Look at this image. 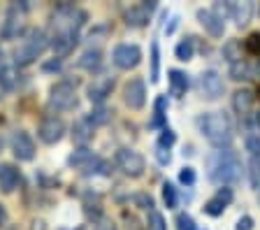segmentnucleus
<instances>
[{
  "mask_svg": "<svg viewBox=\"0 0 260 230\" xmlns=\"http://www.w3.org/2000/svg\"><path fill=\"white\" fill-rule=\"evenodd\" d=\"M198 128H200L202 135L218 149H228L235 137L233 123H230V119H228L223 112H207V114H202L200 119H198Z\"/></svg>",
  "mask_w": 260,
  "mask_h": 230,
  "instance_id": "f257e3e1",
  "label": "nucleus"
},
{
  "mask_svg": "<svg viewBox=\"0 0 260 230\" xmlns=\"http://www.w3.org/2000/svg\"><path fill=\"white\" fill-rule=\"evenodd\" d=\"M209 177L221 184H235L242 179V163H239L237 153L230 149H218L207 158Z\"/></svg>",
  "mask_w": 260,
  "mask_h": 230,
  "instance_id": "f03ea898",
  "label": "nucleus"
},
{
  "mask_svg": "<svg viewBox=\"0 0 260 230\" xmlns=\"http://www.w3.org/2000/svg\"><path fill=\"white\" fill-rule=\"evenodd\" d=\"M47 47H49V38H47V33H44V30H38V28L28 30L26 38H23V44L14 51L16 65H30L32 60L38 58V56L42 54Z\"/></svg>",
  "mask_w": 260,
  "mask_h": 230,
  "instance_id": "7ed1b4c3",
  "label": "nucleus"
},
{
  "mask_svg": "<svg viewBox=\"0 0 260 230\" xmlns=\"http://www.w3.org/2000/svg\"><path fill=\"white\" fill-rule=\"evenodd\" d=\"M86 14L81 10H75V7H60L58 12L51 19V26H54L56 35H77L79 26L84 23Z\"/></svg>",
  "mask_w": 260,
  "mask_h": 230,
  "instance_id": "20e7f679",
  "label": "nucleus"
},
{
  "mask_svg": "<svg viewBox=\"0 0 260 230\" xmlns=\"http://www.w3.org/2000/svg\"><path fill=\"white\" fill-rule=\"evenodd\" d=\"M77 105V88L72 82H58L51 86L49 93V107L56 112H68Z\"/></svg>",
  "mask_w": 260,
  "mask_h": 230,
  "instance_id": "39448f33",
  "label": "nucleus"
},
{
  "mask_svg": "<svg viewBox=\"0 0 260 230\" xmlns=\"http://www.w3.org/2000/svg\"><path fill=\"white\" fill-rule=\"evenodd\" d=\"M116 165H119L123 175L128 177H142L146 170V163H144V156L137 153L135 149H119L116 151Z\"/></svg>",
  "mask_w": 260,
  "mask_h": 230,
  "instance_id": "423d86ee",
  "label": "nucleus"
},
{
  "mask_svg": "<svg viewBox=\"0 0 260 230\" xmlns=\"http://www.w3.org/2000/svg\"><path fill=\"white\" fill-rule=\"evenodd\" d=\"M195 86H198V93L207 100H218L223 95V88H225L223 86L221 75H218L216 70H205L200 77H198Z\"/></svg>",
  "mask_w": 260,
  "mask_h": 230,
  "instance_id": "0eeeda50",
  "label": "nucleus"
},
{
  "mask_svg": "<svg viewBox=\"0 0 260 230\" xmlns=\"http://www.w3.org/2000/svg\"><path fill=\"white\" fill-rule=\"evenodd\" d=\"M112 60L119 70H133V68L140 65L142 49L137 47V44H119L112 54Z\"/></svg>",
  "mask_w": 260,
  "mask_h": 230,
  "instance_id": "6e6552de",
  "label": "nucleus"
},
{
  "mask_svg": "<svg viewBox=\"0 0 260 230\" xmlns=\"http://www.w3.org/2000/svg\"><path fill=\"white\" fill-rule=\"evenodd\" d=\"M38 135H40V140H42L44 144L60 142L63 135H65L63 119H58V116H49V119H44L42 123H40V128H38Z\"/></svg>",
  "mask_w": 260,
  "mask_h": 230,
  "instance_id": "1a4fd4ad",
  "label": "nucleus"
},
{
  "mask_svg": "<svg viewBox=\"0 0 260 230\" xmlns=\"http://www.w3.org/2000/svg\"><path fill=\"white\" fill-rule=\"evenodd\" d=\"M123 103L128 105L130 110H142L146 103V86L142 79H130L123 86Z\"/></svg>",
  "mask_w": 260,
  "mask_h": 230,
  "instance_id": "9d476101",
  "label": "nucleus"
},
{
  "mask_svg": "<svg viewBox=\"0 0 260 230\" xmlns=\"http://www.w3.org/2000/svg\"><path fill=\"white\" fill-rule=\"evenodd\" d=\"M12 151L19 160H32L35 158V142L26 130H14L12 135Z\"/></svg>",
  "mask_w": 260,
  "mask_h": 230,
  "instance_id": "9b49d317",
  "label": "nucleus"
},
{
  "mask_svg": "<svg viewBox=\"0 0 260 230\" xmlns=\"http://www.w3.org/2000/svg\"><path fill=\"white\" fill-rule=\"evenodd\" d=\"M198 21L211 38H223V33H225V23L214 10H198Z\"/></svg>",
  "mask_w": 260,
  "mask_h": 230,
  "instance_id": "f8f14e48",
  "label": "nucleus"
},
{
  "mask_svg": "<svg viewBox=\"0 0 260 230\" xmlns=\"http://www.w3.org/2000/svg\"><path fill=\"white\" fill-rule=\"evenodd\" d=\"M112 91H114V77H107V75L95 77L91 82V86H88V98H91V103H103Z\"/></svg>",
  "mask_w": 260,
  "mask_h": 230,
  "instance_id": "ddd939ff",
  "label": "nucleus"
},
{
  "mask_svg": "<svg viewBox=\"0 0 260 230\" xmlns=\"http://www.w3.org/2000/svg\"><path fill=\"white\" fill-rule=\"evenodd\" d=\"M151 12H153V3H140V5H133L130 10H125V23L128 26H146L149 19H151Z\"/></svg>",
  "mask_w": 260,
  "mask_h": 230,
  "instance_id": "4468645a",
  "label": "nucleus"
},
{
  "mask_svg": "<svg viewBox=\"0 0 260 230\" xmlns=\"http://www.w3.org/2000/svg\"><path fill=\"white\" fill-rule=\"evenodd\" d=\"M253 103H255V95L249 88H239V91L233 93V110L239 116H249L251 110H253Z\"/></svg>",
  "mask_w": 260,
  "mask_h": 230,
  "instance_id": "2eb2a0df",
  "label": "nucleus"
},
{
  "mask_svg": "<svg viewBox=\"0 0 260 230\" xmlns=\"http://www.w3.org/2000/svg\"><path fill=\"white\" fill-rule=\"evenodd\" d=\"M228 17H233L237 26H246L253 17V5L251 3H228Z\"/></svg>",
  "mask_w": 260,
  "mask_h": 230,
  "instance_id": "dca6fc26",
  "label": "nucleus"
},
{
  "mask_svg": "<svg viewBox=\"0 0 260 230\" xmlns=\"http://www.w3.org/2000/svg\"><path fill=\"white\" fill-rule=\"evenodd\" d=\"M93 135H95V126L91 123V119H88V116L75 121V126H72V137H75V142L86 144V142H91V140H93Z\"/></svg>",
  "mask_w": 260,
  "mask_h": 230,
  "instance_id": "f3484780",
  "label": "nucleus"
},
{
  "mask_svg": "<svg viewBox=\"0 0 260 230\" xmlns=\"http://www.w3.org/2000/svg\"><path fill=\"white\" fill-rule=\"evenodd\" d=\"M19 186V170L14 165H0V191L12 193Z\"/></svg>",
  "mask_w": 260,
  "mask_h": 230,
  "instance_id": "a211bd4d",
  "label": "nucleus"
},
{
  "mask_svg": "<svg viewBox=\"0 0 260 230\" xmlns=\"http://www.w3.org/2000/svg\"><path fill=\"white\" fill-rule=\"evenodd\" d=\"M186 91H188V75L181 70H170V93L174 98H181Z\"/></svg>",
  "mask_w": 260,
  "mask_h": 230,
  "instance_id": "6ab92c4d",
  "label": "nucleus"
},
{
  "mask_svg": "<svg viewBox=\"0 0 260 230\" xmlns=\"http://www.w3.org/2000/svg\"><path fill=\"white\" fill-rule=\"evenodd\" d=\"M230 77L237 82H251V79H255V68L246 60H239V63L230 65Z\"/></svg>",
  "mask_w": 260,
  "mask_h": 230,
  "instance_id": "aec40b11",
  "label": "nucleus"
},
{
  "mask_svg": "<svg viewBox=\"0 0 260 230\" xmlns=\"http://www.w3.org/2000/svg\"><path fill=\"white\" fill-rule=\"evenodd\" d=\"M75 44H77V35H54L51 47H54L56 56H68L75 49Z\"/></svg>",
  "mask_w": 260,
  "mask_h": 230,
  "instance_id": "412c9836",
  "label": "nucleus"
},
{
  "mask_svg": "<svg viewBox=\"0 0 260 230\" xmlns=\"http://www.w3.org/2000/svg\"><path fill=\"white\" fill-rule=\"evenodd\" d=\"M16 12H19V7H12L10 10V17H7L5 21V28H3V35H5L7 40L12 38H19V33H21V17H16Z\"/></svg>",
  "mask_w": 260,
  "mask_h": 230,
  "instance_id": "4be33fe9",
  "label": "nucleus"
},
{
  "mask_svg": "<svg viewBox=\"0 0 260 230\" xmlns=\"http://www.w3.org/2000/svg\"><path fill=\"white\" fill-rule=\"evenodd\" d=\"M100 63H103V51L100 49H86L79 58V65L84 70H95V68H100Z\"/></svg>",
  "mask_w": 260,
  "mask_h": 230,
  "instance_id": "5701e85b",
  "label": "nucleus"
},
{
  "mask_svg": "<svg viewBox=\"0 0 260 230\" xmlns=\"http://www.w3.org/2000/svg\"><path fill=\"white\" fill-rule=\"evenodd\" d=\"M193 54H195V38H184L177 44V49H174V56L179 60H190Z\"/></svg>",
  "mask_w": 260,
  "mask_h": 230,
  "instance_id": "b1692460",
  "label": "nucleus"
},
{
  "mask_svg": "<svg viewBox=\"0 0 260 230\" xmlns=\"http://www.w3.org/2000/svg\"><path fill=\"white\" fill-rule=\"evenodd\" d=\"M223 54H225V58L230 60V65H233V63H239V60H244L242 58V44H239L237 40H230V42L223 47Z\"/></svg>",
  "mask_w": 260,
  "mask_h": 230,
  "instance_id": "393cba45",
  "label": "nucleus"
},
{
  "mask_svg": "<svg viewBox=\"0 0 260 230\" xmlns=\"http://www.w3.org/2000/svg\"><path fill=\"white\" fill-rule=\"evenodd\" d=\"M0 86L7 88V91L16 86V70H14V68L5 65L3 70H0Z\"/></svg>",
  "mask_w": 260,
  "mask_h": 230,
  "instance_id": "a878e982",
  "label": "nucleus"
},
{
  "mask_svg": "<svg viewBox=\"0 0 260 230\" xmlns=\"http://www.w3.org/2000/svg\"><path fill=\"white\" fill-rule=\"evenodd\" d=\"M146 230H168V223H165V216L160 212H149V221H146Z\"/></svg>",
  "mask_w": 260,
  "mask_h": 230,
  "instance_id": "bb28decb",
  "label": "nucleus"
},
{
  "mask_svg": "<svg viewBox=\"0 0 260 230\" xmlns=\"http://www.w3.org/2000/svg\"><path fill=\"white\" fill-rule=\"evenodd\" d=\"M160 79V51H158V44L151 47V82L156 84Z\"/></svg>",
  "mask_w": 260,
  "mask_h": 230,
  "instance_id": "cd10ccee",
  "label": "nucleus"
},
{
  "mask_svg": "<svg viewBox=\"0 0 260 230\" xmlns=\"http://www.w3.org/2000/svg\"><path fill=\"white\" fill-rule=\"evenodd\" d=\"M225 207H228V205L223 203V200H218L216 195H214L209 203L205 205V214H209V216H221V214L225 212Z\"/></svg>",
  "mask_w": 260,
  "mask_h": 230,
  "instance_id": "c85d7f7f",
  "label": "nucleus"
},
{
  "mask_svg": "<svg viewBox=\"0 0 260 230\" xmlns=\"http://www.w3.org/2000/svg\"><path fill=\"white\" fill-rule=\"evenodd\" d=\"M162 200H165V205H168L170 209L177 207V188H174L170 181L162 184Z\"/></svg>",
  "mask_w": 260,
  "mask_h": 230,
  "instance_id": "c756f323",
  "label": "nucleus"
},
{
  "mask_svg": "<svg viewBox=\"0 0 260 230\" xmlns=\"http://www.w3.org/2000/svg\"><path fill=\"white\" fill-rule=\"evenodd\" d=\"M244 49L249 51L251 56H260V33H251L249 40L244 42Z\"/></svg>",
  "mask_w": 260,
  "mask_h": 230,
  "instance_id": "7c9ffc66",
  "label": "nucleus"
},
{
  "mask_svg": "<svg viewBox=\"0 0 260 230\" xmlns=\"http://www.w3.org/2000/svg\"><path fill=\"white\" fill-rule=\"evenodd\" d=\"M91 123L93 126H103V123H107L109 121V110H105V107H98V110H93L91 112Z\"/></svg>",
  "mask_w": 260,
  "mask_h": 230,
  "instance_id": "2f4dec72",
  "label": "nucleus"
},
{
  "mask_svg": "<svg viewBox=\"0 0 260 230\" xmlns=\"http://www.w3.org/2000/svg\"><path fill=\"white\" fill-rule=\"evenodd\" d=\"M246 151H249L253 158H258V156H260V133H258V135H249V137H246Z\"/></svg>",
  "mask_w": 260,
  "mask_h": 230,
  "instance_id": "473e14b6",
  "label": "nucleus"
},
{
  "mask_svg": "<svg viewBox=\"0 0 260 230\" xmlns=\"http://www.w3.org/2000/svg\"><path fill=\"white\" fill-rule=\"evenodd\" d=\"M177 230H198L195 228V221L190 214H179L177 216Z\"/></svg>",
  "mask_w": 260,
  "mask_h": 230,
  "instance_id": "72a5a7b5",
  "label": "nucleus"
},
{
  "mask_svg": "<svg viewBox=\"0 0 260 230\" xmlns=\"http://www.w3.org/2000/svg\"><path fill=\"white\" fill-rule=\"evenodd\" d=\"M135 205L137 207H142V209H146V212H153V198L149 195V193H137Z\"/></svg>",
  "mask_w": 260,
  "mask_h": 230,
  "instance_id": "f704fd0d",
  "label": "nucleus"
},
{
  "mask_svg": "<svg viewBox=\"0 0 260 230\" xmlns=\"http://www.w3.org/2000/svg\"><path fill=\"white\" fill-rule=\"evenodd\" d=\"M179 181H181L184 186H193L195 184V170L193 168H181V172H179Z\"/></svg>",
  "mask_w": 260,
  "mask_h": 230,
  "instance_id": "c9c22d12",
  "label": "nucleus"
},
{
  "mask_svg": "<svg viewBox=\"0 0 260 230\" xmlns=\"http://www.w3.org/2000/svg\"><path fill=\"white\" fill-rule=\"evenodd\" d=\"M174 133L170 130V128H162V133H160V140H158V147H165V149H170L174 144Z\"/></svg>",
  "mask_w": 260,
  "mask_h": 230,
  "instance_id": "e433bc0d",
  "label": "nucleus"
},
{
  "mask_svg": "<svg viewBox=\"0 0 260 230\" xmlns=\"http://www.w3.org/2000/svg\"><path fill=\"white\" fill-rule=\"evenodd\" d=\"M251 184H253L255 188L260 186V158L251 160Z\"/></svg>",
  "mask_w": 260,
  "mask_h": 230,
  "instance_id": "4c0bfd02",
  "label": "nucleus"
},
{
  "mask_svg": "<svg viewBox=\"0 0 260 230\" xmlns=\"http://www.w3.org/2000/svg\"><path fill=\"white\" fill-rule=\"evenodd\" d=\"M156 158H158V163H160V165H168L170 160H172V156H170V149L158 147V144H156Z\"/></svg>",
  "mask_w": 260,
  "mask_h": 230,
  "instance_id": "58836bf2",
  "label": "nucleus"
},
{
  "mask_svg": "<svg viewBox=\"0 0 260 230\" xmlns=\"http://www.w3.org/2000/svg\"><path fill=\"white\" fill-rule=\"evenodd\" d=\"M235 230H253V219L251 216H242L237 221V225H235Z\"/></svg>",
  "mask_w": 260,
  "mask_h": 230,
  "instance_id": "ea45409f",
  "label": "nucleus"
},
{
  "mask_svg": "<svg viewBox=\"0 0 260 230\" xmlns=\"http://www.w3.org/2000/svg\"><path fill=\"white\" fill-rule=\"evenodd\" d=\"M216 198H218V200H223L225 205H230V203H233V191H230V188H218Z\"/></svg>",
  "mask_w": 260,
  "mask_h": 230,
  "instance_id": "a19ab883",
  "label": "nucleus"
},
{
  "mask_svg": "<svg viewBox=\"0 0 260 230\" xmlns=\"http://www.w3.org/2000/svg\"><path fill=\"white\" fill-rule=\"evenodd\" d=\"M177 26H179V17H172V21H170V26H165V33H168V35H172L174 30H177Z\"/></svg>",
  "mask_w": 260,
  "mask_h": 230,
  "instance_id": "79ce46f5",
  "label": "nucleus"
},
{
  "mask_svg": "<svg viewBox=\"0 0 260 230\" xmlns=\"http://www.w3.org/2000/svg\"><path fill=\"white\" fill-rule=\"evenodd\" d=\"M58 68H60V60H54V63H47L44 70H58Z\"/></svg>",
  "mask_w": 260,
  "mask_h": 230,
  "instance_id": "37998d69",
  "label": "nucleus"
},
{
  "mask_svg": "<svg viewBox=\"0 0 260 230\" xmlns=\"http://www.w3.org/2000/svg\"><path fill=\"white\" fill-rule=\"evenodd\" d=\"M98 230H114V225H112V223H107V221H103V223L98 225Z\"/></svg>",
  "mask_w": 260,
  "mask_h": 230,
  "instance_id": "c03bdc74",
  "label": "nucleus"
},
{
  "mask_svg": "<svg viewBox=\"0 0 260 230\" xmlns=\"http://www.w3.org/2000/svg\"><path fill=\"white\" fill-rule=\"evenodd\" d=\"M7 219V212H5V207H3V205H0V223H3V221Z\"/></svg>",
  "mask_w": 260,
  "mask_h": 230,
  "instance_id": "a18cd8bd",
  "label": "nucleus"
},
{
  "mask_svg": "<svg viewBox=\"0 0 260 230\" xmlns=\"http://www.w3.org/2000/svg\"><path fill=\"white\" fill-rule=\"evenodd\" d=\"M3 68H5V51L0 49V70H3Z\"/></svg>",
  "mask_w": 260,
  "mask_h": 230,
  "instance_id": "49530a36",
  "label": "nucleus"
},
{
  "mask_svg": "<svg viewBox=\"0 0 260 230\" xmlns=\"http://www.w3.org/2000/svg\"><path fill=\"white\" fill-rule=\"evenodd\" d=\"M255 126L260 128V112H258V114H255Z\"/></svg>",
  "mask_w": 260,
  "mask_h": 230,
  "instance_id": "de8ad7c7",
  "label": "nucleus"
},
{
  "mask_svg": "<svg viewBox=\"0 0 260 230\" xmlns=\"http://www.w3.org/2000/svg\"><path fill=\"white\" fill-rule=\"evenodd\" d=\"M255 77H260V60H258V65H255Z\"/></svg>",
  "mask_w": 260,
  "mask_h": 230,
  "instance_id": "09e8293b",
  "label": "nucleus"
},
{
  "mask_svg": "<svg viewBox=\"0 0 260 230\" xmlns=\"http://www.w3.org/2000/svg\"><path fill=\"white\" fill-rule=\"evenodd\" d=\"M258 200H260V186H258Z\"/></svg>",
  "mask_w": 260,
  "mask_h": 230,
  "instance_id": "8fccbe9b",
  "label": "nucleus"
},
{
  "mask_svg": "<svg viewBox=\"0 0 260 230\" xmlns=\"http://www.w3.org/2000/svg\"><path fill=\"white\" fill-rule=\"evenodd\" d=\"M0 149H3V140H0Z\"/></svg>",
  "mask_w": 260,
  "mask_h": 230,
  "instance_id": "3c124183",
  "label": "nucleus"
},
{
  "mask_svg": "<svg viewBox=\"0 0 260 230\" xmlns=\"http://www.w3.org/2000/svg\"><path fill=\"white\" fill-rule=\"evenodd\" d=\"M77 230H86V228H77Z\"/></svg>",
  "mask_w": 260,
  "mask_h": 230,
  "instance_id": "603ef678",
  "label": "nucleus"
}]
</instances>
